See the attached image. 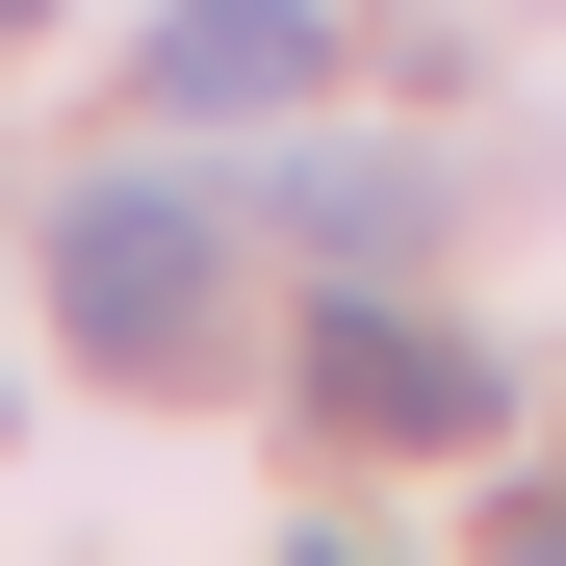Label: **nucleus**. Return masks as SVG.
Segmentation results:
<instances>
[{
    "instance_id": "5",
    "label": "nucleus",
    "mask_w": 566,
    "mask_h": 566,
    "mask_svg": "<svg viewBox=\"0 0 566 566\" xmlns=\"http://www.w3.org/2000/svg\"><path fill=\"white\" fill-rule=\"evenodd\" d=\"M0 27H52V0H0Z\"/></svg>"
},
{
    "instance_id": "4",
    "label": "nucleus",
    "mask_w": 566,
    "mask_h": 566,
    "mask_svg": "<svg viewBox=\"0 0 566 566\" xmlns=\"http://www.w3.org/2000/svg\"><path fill=\"white\" fill-rule=\"evenodd\" d=\"M283 232H310L335 283H412V232H438V180H412V155H310V180H283Z\"/></svg>"
},
{
    "instance_id": "3",
    "label": "nucleus",
    "mask_w": 566,
    "mask_h": 566,
    "mask_svg": "<svg viewBox=\"0 0 566 566\" xmlns=\"http://www.w3.org/2000/svg\"><path fill=\"white\" fill-rule=\"evenodd\" d=\"M310 77H335V0H155V104L258 129V104H310Z\"/></svg>"
},
{
    "instance_id": "1",
    "label": "nucleus",
    "mask_w": 566,
    "mask_h": 566,
    "mask_svg": "<svg viewBox=\"0 0 566 566\" xmlns=\"http://www.w3.org/2000/svg\"><path fill=\"white\" fill-rule=\"evenodd\" d=\"M52 335L104 360V387H207V335H232V207L77 180V207H52Z\"/></svg>"
},
{
    "instance_id": "2",
    "label": "nucleus",
    "mask_w": 566,
    "mask_h": 566,
    "mask_svg": "<svg viewBox=\"0 0 566 566\" xmlns=\"http://www.w3.org/2000/svg\"><path fill=\"white\" fill-rule=\"evenodd\" d=\"M490 412H515V387H490L463 335H412L387 283H335V310H310V438H490Z\"/></svg>"
}]
</instances>
